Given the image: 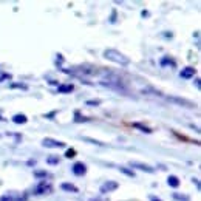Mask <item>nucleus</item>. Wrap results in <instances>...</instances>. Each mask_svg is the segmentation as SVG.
Returning a JSON list of instances; mask_svg holds the SVG:
<instances>
[{"label": "nucleus", "mask_w": 201, "mask_h": 201, "mask_svg": "<svg viewBox=\"0 0 201 201\" xmlns=\"http://www.w3.org/2000/svg\"><path fill=\"white\" fill-rule=\"evenodd\" d=\"M104 57L107 60H111L115 64H119V65H128L130 64V59L126 57L122 53H119L118 50H113V48H108V50L104 51Z\"/></svg>", "instance_id": "f257e3e1"}, {"label": "nucleus", "mask_w": 201, "mask_h": 201, "mask_svg": "<svg viewBox=\"0 0 201 201\" xmlns=\"http://www.w3.org/2000/svg\"><path fill=\"white\" fill-rule=\"evenodd\" d=\"M53 192V186L47 181H40L37 186L33 189V195H45V193H51Z\"/></svg>", "instance_id": "f03ea898"}, {"label": "nucleus", "mask_w": 201, "mask_h": 201, "mask_svg": "<svg viewBox=\"0 0 201 201\" xmlns=\"http://www.w3.org/2000/svg\"><path fill=\"white\" fill-rule=\"evenodd\" d=\"M167 101L173 102V104H178V105H182V107H189V108H192V107H195L193 102L187 101L184 99V97H176V96H167Z\"/></svg>", "instance_id": "7ed1b4c3"}, {"label": "nucleus", "mask_w": 201, "mask_h": 201, "mask_svg": "<svg viewBox=\"0 0 201 201\" xmlns=\"http://www.w3.org/2000/svg\"><path fill=\"white\" fill-rule=\"evenodd\" d=\"M42 144L48 147V149H57V147H65V142L62 141H57V139H53V138H45L42 141Z\"/></svg>", "instance_id": "20e7f679"}, {"label": "nucleus", "mask_w": 201, "mask_h": 201, "mask_svg": "<svg viewBox=\"0 0 201 201\" xmlns=\"http://www.w3.org/2000/svg\"><path fill=\"white\" fill-rule=\"evenodd\" d=\"M71 172H73L76 176H84L87 173V166L84 163H74L73 167H71Z\"/></svg>", "instance_id": "39448f33"}, {"label": "nucleus", "mask_w": 201, "mask_h": 201, "mask_svg": "<svg viewBox=\"0 0 201 201\" xmlns=\"http://www.w3.org/2000/svg\"><path fill=\"white\" fill-rule=\"evenodd\" d=\"M119 187V184L116 181H107V182H104V184L101 186V193H110V192H113V190H116Z\"/></svg>", "instance_id": "423d86ee"}, {"label": "nucleus", "mask_w": 201, "mask_h": 201, "mask_svg": "<svg viewBox=\"0 0 201 201\" xmlns=\"http://www.w3.org/2000/svg\"><path fill=\"white\" fill-rule=\"evenodd\" d=\"M130 167L132 169H138V170H142V172H145V173H153L155 172V169L152 167V166H147V164H142V163H136V161H130Z\"/></svg>", "instance_id": "0eeeda50"}, {"label": "nucleus", "mask_w": 201, "mask_h": 201, "mask_svg": "<svg viewBox=\"0 0 201 201\" xmlns=\"http://www.w3.org/2000/svg\"><path fill=\"white\" fill-rule=\"evenodd\" d=\"M195 74H196V70L193 68V67H186V68H182L180 71V78L181 79H192Z\"/></svg>", "instance_id": "6e6552de"}, {"label": "nucleus", "mask_w": 201, "mask_h": 201, "mask_svg": "<svg viewBox=\"0 0 201 201\" xmlns=\"http://www.w3.org/2000/svg\"><path fill=\"white\" fill-rule=\"evenodd\" d=\"M74 90V85L73 84H60L59 87H57V93L59 95H65V93H71Z\"/></svg>", "instance_id": "1a4fd4ad"}, {"label": "nucleus", "mask_w": 201, "mask_h": 201, "mask_svg": "<svg viewBox=\"0 0 201 201\" xmlns=\"http://www.w3.org/2000/svg\"><path fill=\"white\" fill-rule=\"evenodd\" d=\"M167 184H169V187H172V189H178L180 184H181V181H180V178H178V176L170 175L167 178Z\"/></svg>", "instance_id": "9d476101"}, {"label": "nucleus", "mask_w": 201, "mask_h": 201, "mask_svg": "<svg viewBox=\"0 0 201 201\" xmlns=\"http://www.w3.org/2000/svg\"><path fill=\"white\" fill-rule=\"evenodd\" d=\"M60 189L65 190V192H73V193H78L79 189L76 187L74 184H71V182H62L60 184Z\"/></svg>", "instance_id": "9b49d317"}, {"label": "nucleus", "mask_w": 201, "mask_h": 201, "mask_svg": "<svg viewBox=\"0 0 201 201\" xmlns=\"http://www.w3.org/2000/svg\"><path fill=\"white\" fill-rule=\"evenodd\" d=\"M132 127H135V128H138V130H141L142 133H147V135H150V133H153V130H152L150 127L144 126V124H139V122H133V124H132Z\"/></svg>", "instance_id": "f8f14e48"}, {"label": "nucleus", "mask_w": 201, "mask_h": 201, "mask_svg": "<svg viewBox=\"0 0 201 201\" xmlns=\"http://www.w3.org/2000/svg\"><path fill=\"white\" fill-rule=\"evenodd\" d=\"M12 122H14V124H26V122H28V118H26V116L25 115H14V116H12Z\"/></svg>", "instance_id": "ddd939ff"}, {"label": "nucleus", "mask_w": 201, "mask_h": 201, "mask_svg": "<svg viewBox=\"0 0 201 201\" xmlns=\"http://www.w3.org/2000/svg\"><path fill=\"white\" fill-rule=\"evenodd\" d=\"M161 67H167V65H170V67H175V62H173L170 57H163V59H161Z\"/></svg>", "instance_id": "4468645a"}, {"label": "nucleus", "mask_w": 201, "mask_h": 201, "mask_svg": "<svg viewBox=\"0 0 201 201\" xmlns=\"http://www.w3.org/2000/svg\"><path fill=\"white\" fill-rule=\"evenodd\" d=\"M119 172L124 173V175H127V176H130V178H135V172L130 170V169H127V167H119Z\"/></svg>", "instance_id": "2eb2a0df"}, {"label": "nucleus", "mask_w": 201, "mask_h": 201, "mask_svg": "<svg viewBox=\"0 0 201 201\" xmlns=\"http://www.w3.org/2000/svg\"><path fill=\"white\" fill-rule=\"evenodd\" d=\"M10 88H20V90H28V85L26 84H10Z\"/></svg>", "instance_id": "dca6fc26"}, {"label": "nucleus", "mask_w": 201, "mask_h": 201, "mask_svg": "<svg viewBox=\"0 0 201 201\" xmlns=\"http://www.w3.org/2000/svg\"><path fill=\"white\" fill-rule=\"evenodd\" d=\"M84 141L90 142V144H95V145H105L102 141H97V139H93V138H84Z\"/></svg>", "instance_id": "f3484780"}, {"label": "nucleus", "mask_w": 201, "mask_h": 201, "mask_svg": "<svg viewBox=\"0 0 201 201\" xmlns=\"http://www.w3.org/2000/svg\"><path fill=\"white\" fill-rule=\"evenodd\" d=\"M34 176H36V178H47L48 173H47L45 170H36V172H34Z\"/></svg>", "instance_id": "a211bd4d"}, {"label": "nucleus", "mask_w": 201, "mask_h": 201, "mask_svg": "<svg viewBox=\"0 0 201 201\" xmlns=\"http://www.w3.org/2000/svg\"><path fill=\"white\" fill-rule=\"evenodd\" d=\"M48 164H51V166H54V164H59V158L57 156H50V158L47 159Z\"/></svg>", "instance_id": "6ab92c4d"}, {"label": "nucleus", "mask_w": 201, "mask_h": 201, "mask_svg": "<svg viewBox=\"0 0 201 201\" xmlns=\"http://www.w3.org/2000/svg\"><path fill=\"white\" fill-rule=\"evenodd\" d=\"M74 155H76V150L74 149H68V150L65 152V158H68V159L74 158Z\"/></svg>", "instance_id": "aec40b11"}, {"label": "nucleus", "mask_w": 201, "mask_h": 201, "mask_svg": "<svg viewBox=\"0 0 201 201\" xmlns=\"http://www.w3.org/2000/svg\"><path fill=\"white\" fill-rule=\"evenodd\" d=\"M173 198L178 200V201H189V196H184V195H180V193H173Z\"/></svg>", "instance_id": "412c9836"}, {"label": "nucleus", "mask_w": 201, "mask_h": 201, "mask_svg": "<svg viewBox=\"0 0 201 201\" xmlns=\"http://www.w3.org/2000/svg\"><path fill=\"white\" fill-rule=\"evenodd\" d=\"M74 121H76V122H85V121H88V118H84V116H80L79 113H78V111H76V115H74Z\"/></svg>", "instance_id": "4be33fe9"}, {"label": "nucleus", "mask_w": 201, "mask_h": 201, "mask_svg": "<svg viewBox=\"0 0 201 201\" xmlns=\"http://www.w3.org/2000/svg\"><path fill=\"white\" fill-rule=\"evenodd\" d=\"M11 79V74L10 73H3V71H0V82H3V80H8Z\"/></svg>", "instance_id": "5701e85b"}, {"label": "nucleus", "mask_w": 201, "mask_h": 201, "mask_svg": "<svg viewBox=\"0 0 201 201\" xmlns=\"http://www.w3.org/2000/svg\"><path fill=\"white\" fill-rule=\"evenodd\" d=\"M85 104H87V105H91V107H96V105L101 104V101H99V99H93V101H87Z\"/></svg>", "instance_id": "b1692460"}, {"label": "nucleus", "mask_w": 201, "mask_h": 201, "mask_svg": "<svg viewBox=\"0 0 201 201\" xmlns=\"http://www.w3.org/2000/svg\"><path fill=\"white\" fill-rule=\"evenodd\" d=\"M115 19H116V11H113V14H111V19H110L111 23H115Z\"/></svg>", "instance_id": "393cba45"}, {"label": "nucleus", "mask_w": 201, "mask_h": 201, "mask_svg": "<svg viewBox=\"0 0 201 201\" xmlns=\"http://www.w3.org/2000/svg\"><path fill=\"white\" fill-rule=\"evenodd\" d=\"M195 85H196V88L200 90V79H195Z\"/></svg>", "instance_id": "a878e982"}, {"label": "nucleus", "mask_w": 201, "mask_h": 201, "mask_svg": "<svg viewBox=\"0 0 201 201\" xmlns=\"http://www.w3.org/2000/svg\"><path fill=\"white\" fill-rule=\"evenodd\" d=\"M141 16H142V17H147V16H149V11H142Z\"/></svg>", "instance_id": "bb28decb"}, {"label": "nucleus", "mask_w": 201, "mask_h": 201, "mask_svg": "<svg viewBox=\"0 0 201 201\" xmlns=\"http://www.w3.org/2000/svg\"><path fill=\"white\" fill-rule=\"evenodd\" d=\"M150 200H152V201H161V200H158V198H155V196H150Z\"/></svg>", "instance_id": "cd10ccee"}]
</instances>
